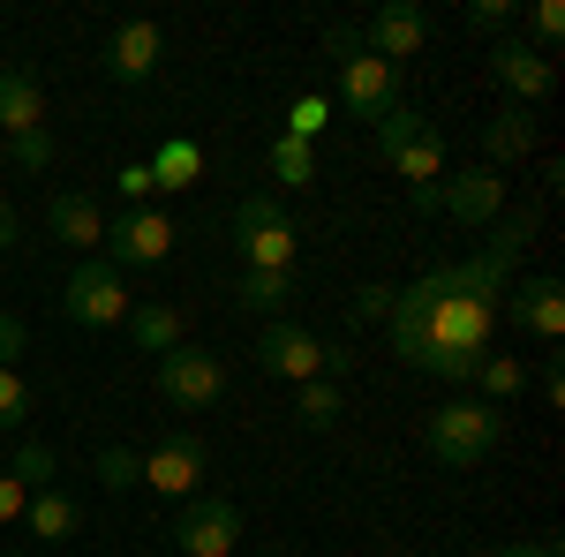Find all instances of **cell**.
<instances>
[{
  "instance_id": "cell-1",
  "label": "cell",
  "mask_w": 565,
  "mask_h": 557,
  "mask_svg": "<svg viewBox=\"0 0 565 557\" xmlns=\"http://www.w3.org/2000/svg\"><path fill=\"white\" fill-rule=\"evenodd\" d=\"M527 234H535V212L498 218V234L482 242L476 257L437 264L415 287H392L385 309V340L407 369H423L437 385H460L476 377V362L490 354V332L505 317V287H513V264H521Z\"/></svg>"
},
{
  "instance_id": "cell-2",
  "label": "cell",
  "mask_w": 565,
  "mask_h": 557,
  "mask_svg": "<svg viewBox=\"0 0 565 557\" xmlns=\"http://www.w3.org/2000/svg\"><path fill=\"white\" fill-rule=\"evenodd\" d=\"M377 159L407 181V204L430 218L437 212V181H445V129L423 121L415 106H392L385 121H377Z\"/></svg>"
},
{
  "instance_id": "cell-3",
  "label": "cell",
  "mask_w": 565,
  "mask_h": 557,
  "mask_svg": "<svg viewBox=\"0 0 565 557\" xmlns=\"http://www.w3.org/2000/svg\"><path fill=\"white\" fill-rule=\"evenodd\" d=\"M324 53H332V68H340V106H348L354 121H385L392 106H399V68H385L370 45H362V23H332L324 31Z\"/></svg>"
},
{
  "instance_id": "cell-4",
  "label": "cell",
  "mask_w": 565,
  "mask_h": 557,
  "mask_svg": "<svg viewBox=\"0 0 565 557\" xmlns=\"http://www.w3.org/2000/svg\"><path fill=\"white\" fill-rule=\"evenodd\" d=\"M498 437H505V415L490 407V399H445L430 422H423V444H430L437 468H476V460H490L498 452Z\"/></svg>"
},
{
  "instance_id": "cell-5",
  "label": "cell",
  "mask_w": 565,
  "mask_h": 557,
  "mask_svg": "<svg viewBox=\"0 0 565 557\" xmlns=\"http://www.w3.org/2000/svg\"><path fill=\"white\" fill-rule=\"evenodd\" d=\"M257 362L264 377H279V385H309V377H348V346L317 340L309 324H295V317H271L257 332Z\"/></svg>"
},
{
  "instance_id": "cell-6",
  "label": "cell",
  "mask_w": 565,
  "mask_h": 557,
  "mask_svg": "<svg viewBox=\"0 0 565 557\" xmlns=\"http://www.w3.org/2000/svg\"><path fill=\"white\" fill-rule=\"evenodd\" d=\"M234 249H242V271H295V249H302V234H295V218L279 212V196H242L234 204Z\"/></svg>"
},
{
  "instance_id": "cell-7",
  "label": "cell",
  "mask_w": 565,
  "mask_h": 557,
  "mask_svg": "<svg viewBox=\"0 0 565 557\" xmlns=\"http://www.w3.org/2000/svg\"><path fill=\"white\" fill-rule=\"evenodd\" d=\"M129 279L114 271L106 257H84L76 271H68V287H61V317L68 324H84V332H114V324H129Z\"/></svg>"
},
{
  "instance_id": "cell-8",
  "label": "cell",
  "mask_w": 565,
  "mask_h": 557,
  "mask_svg": "<svg viewBox=\"0 0 565 557\" xmlns=\"http://www.w3.org/2000/svg\"><path fill=\"white\" fill-rule=\"evenodd\" d=\"M143 460V482L136 490H159V497H204V482H212V444L196 437V429H167L151 452H136Z\"/></svg>"
},
{
  "instance_id": "cell-9",
  "label": "cell",
  "mask_w": 565,
  "mask_h": 557,
  "mask_svg": "<svg viewBox=\"0 0 565 557\" xmlns=\"http://www.w3.org/2000/svg\"><path fill=\"white\" fill-rule=\"evenodd\" d=\"M151 377H159V399L181 407V415H212L218 399H226V362L204 354V346H189V340H181L174 354H159Z\"/></svg>"
},
{
  "instance_id": "cell-10",
  "label": "cell",
  "mask_w": 565,
  "mask_h": 557,
  "mask_svg": "<svg viewBox=\"0 0 565 557\" xmlns=\"http://www.w3.org/2000/svg\"><path fill=\"white\" fill-rule=\"evenodd\" d=\"M98 257L114 264V271H129V264H167L174 257V226L159 204H129V212L106 218V249Z\"/></svg>"
},
{
  "instance_id": "cell-11",
  "label": "cell",
  "mask_w": 565,
  "mask_h": 557,
  "mask_svg": "<svg viewBox=\"0 0 565 557\" xmlns=\"http://www.w3.org/2000/svg\"><path fill=\"white\" fill-rule=\"evenodd\" d=\"M174 543H181V557H234V543H242V505L218 497V490L189 497L181 519H174Z\"/></svg>"
},
{
  "instance_id": "cell-12",
  "label": "cell",
  "mask_w": 565,
  "mask_h": 557,
  "mask_svg": "<svg viewBox=\"0 0 565 557\" xmlns=\"http://www.w3.org/2000/svg\"><path fill=\"white\" fill-rule=\"evenodd\" d=\"M362 45L385 61V68H399V61H415L423 45H430V15H423V0H385L370 23H362Z\"/></svg>"
},
{
  "instance_id": "cell-13",
  "label": "cell",
  "mask_w": 565,
  "mask_h": 557,
  "mask_svg": "<svg viewBox=\"0 0 565 557\" xmlns=\"http://www.w3.org/2000/svg\"><path fill=\"white\" fill-rule=\"evenodd\" d=\"M490 76L505 90V106H535V98H551V84H558L551 53H535V45H521V39L490 45Z\"/></svg>"
},
{
  "instance_id": "cell-14",
  "label": "cell",
  "mask_w": 565,
  "mask_h": 557,
  "mask_svg": "<svg viewBox=\"0 0 565 557\" xmlns=\"http://www.w3.org/2000/svg\"><path fill=\"white\" fill-rule=\"evenodd\" d=\"M106 204L98 196H84V189H61L53 204H45V234L61 242V249H76V257H98L106 249Z\"/></svg>"
},
{
  "instance_id": "cell-15",
  "label": "cell",
  "mask_w": 565,
  "mask_h": 557,
  "mask_svg": "<svg viewBox=\"0 0 565 557\" xmlns=\"http://www.w3.org/2000/svg\"><path fill=\"white\" fill-rule=\"evenodd\" d=\"M437 212L460 218V226H490V218L505 212V181H498L490 167H460V173H445V181H437Z\"/></svg>"
},
{
  "instance_id": "cell-16",
  "label": "cell",
  "mask_w": 565,
  "mask_h": 557,
  "mask_svg": "<svg viewBox=\"0 0 565 557\" xmlns=\"http://www.w3.org/2000/svg\"><path fill=\"white\" fill-rule=\"evenodd\" d=\"M159 61H167V31H159L151 15H136V23H121V31L106 39V76H114V84H151Z\"/></svg>"
},
{
  "instance_id": "cell-17",
  "label": "cell",
  "mask_w": 565,
  "mask_h": 557,
  "mask_svg": "<svg viewBox=\"0 0 565 557\" xmlns=\"http://www.w3.org/2000/svg\"><path fill=\"white\" fill-rule=\"evenodd\" d=\"M505 309H513V324L535 332V340H558L565 332V287L558 279H521V287H505Z\"/></svg>"
},
{
  "instance_id": "cell-18",
  "label": "cell",
  "mask_w": 565,
  "mask_h": 557,
  "mask_svg": "<svg viewBox=\"0 0 565 557\" xmlns=\"http://www.w3.org/2000/svg\"><path fill=\"white\" fill-rule=\"evenodd\" d=\"M482 151H490V173L527 159V151H535V114H527V106H498V114L482 121Z\"/></svg>"
},
{
  "instance_id": "cell-19",
  "label": "cell",
  "mask_w": 565,
  "mask_h": 557,
  "mask_svg": "<svg viewBox=\"0 0 565 557\" xmlns=\"http://www.w3.org/2000/svg\"><path fill=\"white\" fill-rule=\"evenodd\" d=\"M23 129H45V90L23 68H0V136H23Z\"/></svg>"
},
{
  "instance_id": "cell-20",
  "label": "cell",
  "mask_w": 565,
  "mask_h": 557,
  "mask_svg": "<svg viewBox=\"0 0 565 557\" xmlns=\"http://www.w3.org/2000/svg\"><path fill=\"white\" fill-rule=\"evenodd\" d=\"M23 527H31V543H68V535L84 527V505H76L68 490H31V505H23Z\"/></svg>"
},
{
  "instance_id": "cell-21",
  "label": "cell",
  "mask_w": 565,
  "mask_h": 557,
  "mask_svg": "<svg viewBox=\"0 0 565 557\" xmlns=\"http://www.w3.org/2000/svg\"><path fill=\"white\" fill-rule=\"evenodd\" d=\"M121 332H129V340L159 362V354H174V346H181V309H167V301H136Z\"/></svg>"
},
{
  "instance_id": "cell-22",
  "label": "cell",
  "mask_w": 565,
  "mask_h": 557,
  "mask_svg": "<svg viewBox=\"0 0 565 557\" xmlns=\"http://www.w3.org/2000/svg\"><path fill=\"white\" fill-rule=\"evenodd\" d=\"M151 181H159V196H174V189H196V173H204V151L189 143V136H167L159 143V159H143Z\"/></svg>"
},
{
  "instance_id": "cell-23",
  "label": "cell",
  "mask_w": 565,
  "mask_h": 557,
  "mask_svg": "<svg viewBox=\"0 0 565 557\" xmlns=\"http://www.w3.org/2000/svg\"><path fill=\"white\" fill-rule=\"evenodd\" d=\"M234 301H242L249 317H287V301H295V271H242V279H234Z\"/></svg>"
},
{
  "instance_id": "cell-24",
  "label": "cell",
  "mask_w": 565,
  "mask_h": 557,
  "mask_svg": "<svg viewBox=\"0 0 565 557\" xmlns=\"http://www.w3.org/2000/svg\"><path fill=\"white\" fill-rule=\"evenodd\" d=\"M295 422L302 429H332L340 422V377H309V385H295Z\"/></svg>"
},
{
  "instance_id": "cell-25",
  "label": "cell",
  "mask_w": 565,
  "mask_h": 557,
  "mask_svg": "<svg viewBox=\"0 0 565 557\" xmlns=\"http://www.w3.org/2000/svg\"><path fill=\"white\" fill-rule=\"evenodd\" d=\"M468 385H482V399L498 407V399H513V392L527 385V362H513V354H498V346H490V354L476 362V377H468Z\"/></svg>"
},
{
  "instance_id": "cell-26",
  "label": "cell",
  "mask_w": 565,
  "mask_h": 557,
  "mask_svg": "<svg viewBox=\"0 0 565 557\" xmlns=\"http://www.w3.org/2000/svg\"><path fill=\"white\" fill-rule=\"evenodd\" d=\"M31 415H39V392H31V377L0 362V437H15V429L31 422Z\"/></svg>"
},
{
  "instance_id": "cell-27",
  "label": "cell",
  "mask_w": 565,
  "mask_h": 557,
  "mask_svg": "<svg viewBox=\"0 0 565 557\" xmlns=\"http://www.w3.org/2000/svg\"><path fill=\"white\" fill-rule=\"evenodd\" d=\"M271 181H279V189H309V181H317V151L295 143V136H271Z\"/></svg>"
},
{
  "instance_id": "cell-28",
  "label": "cell",
  "mask_w": 565,
  "mask_h": 557,
  "mask_svg": "<svg viewBox=\"0 0 565 557\" xmlns=\"http://www.w3.org/2000/svg\"><path fill=\"white\" fill-rule=\"evenodd\" d=\"M90 474H98V490H136L143 482V460H136L129 444H98L90 452Z\"/></svg>"
},
{
  "instance_id": "cell-29",
  "label": "cell",
  "mask_w": 565,
  "mask_h": 557,
  "mask_svg": "<svg viewBox=\"0 0 565 557\" xmlns=\"http://www.w3.org/2000/svg\"><path fill=\"white\" fill-rule=\"evenodd\" d=\"M53 468H61V460H53V444H39V437H23L15 460H8V474H15L23 490H53Z\"/></svg>"
},
{
  "instance_id": "cell-30",
  "label": "cell",
  "mask_w": 565,
  "mask_h": 557,
  "mask_svg": "<svg viewBox=\"0 0 565 557\" xmlns=\"http://www.w3.org/2000/svg\"><path fill=\"white\" fill-rule=\"evenodd\" d=\"M324 129H332V98H324V90L295 98V114H287V136H295V143H317Z\"/></svg>"
},
{
  "instance_id": "cell-31",
  "label": "cell",
  "mask_w": 565,
  "mask_h": 557,
  "mask_svg": "<svg viewBox=\"0 0 565 557\" xmlns=\"http://www.w3.org/2000/svg\"><path fill=\"white\" fill-rule=\"evenodd\" d=\"M8 159H15L23 173H45V167H53V136H45V129H23V136H8Z\"/></svg>"
},
{
  "instance_id": "cell-32",
  "label": "cell",
  "mask_w": 565,
  "mask_h": 557,
  "mask_svg": "<svg viewBox=\"0 0 565 557\" xmlns=\"http://www.w3.org/2000/svg\"><path fill=\"white\" fill-rule=\"evenodd\" d=\"M527 31H535V53L558 45L565 39V0H535V8H527Z\"/></svg>"
},
{
  "instance_id": "cell-33",
  "label": "cell",
  "mask_w": 565,
  "mask_h": 557,
  "mask_svg": "<svg viewBox=\"0 0 565 557\" xmlns=\"http://www.w3.org/2000/svg\"><path fill=\"white\" fill-rule=\"evenodd\" d=\"M114 189H121L129 204H151V196H159V181H151V167H143V159H129V167L114 173Z\"/></svg>"
},
{
  "instance_id": "cell-34",
  "label": "cell",
  "mask_w": 565,
  "mask_h": 557,
  "mask_svg": "<svg viewBox=\"0 0 565 557\" xmlns=\"http://www.w3.org/2000/svg\"><path fill=\"white\" fill-rule=\"evenodd\" d=\"M23 505H31V490H23L15 474L0 468V527H15V519H23Z\"/></svg>"
},
{
  "instance_id": "cell-35",
  "label": "cell",
  "mask_w": 565,
  "mask_h": 557,
  "mask_svg": "<svg viewBox=\"0 0 565 557\" xmlns=\"http://www.w3.org/2000/svg\"><path fill=\"white\" fill-rule=\"evenodd\" d=\"M385 309H392V287H377V279L354 294V317H362V324H385Z\"/></svg>"
},
{
  "instance_id": "cell-36",
  "label": "cell",
  "mask_w": 565,
  "mask_h": 557,
  "mask_svg": "<svg viewBox=\"0 0 565 557\" xmlns=\"http://www.w3.org/2000/svg\"><path fill=\"white\" fill-rule=\"evenodd\" d=\"M468 23H476V31H505V23H513V8H505V0H476V8H468Z\"/></svg>"
},
{
  "instance_id": "cell-37",
  "label": "cell",
  "mask_w": 565,
  "mask_h": 557,
  "mask_svg": "<svg viewBox=\"0 0 565 557\" xmlns=\"http://www.w3.org/2000/svg\"><path fill=\"white\" fill-rule=\"evenodd\" d=\"M15 354H23V317H0V362L15 369Z\"/></svg>"
},
{
  "instance_id": "cell-38",
  "label": "cell",
  "mask_w": 565,
  "mask_h": 557,
  "mask_svg": "<svg viewBox=\"0 0 565 557\" xmlns=\"http://www.w3.org/2000/svg\"><path fill=\"white\" fill-rule=\"evenodd\" d=\"M15 242H23V218H15V204H0V257H8Z\"/></svg>"
},
{
  "instance_id": "cell-39",
  "label": "cell",
  "mask_w": 565,
  "mask_h": 557,
  "mask_svg": "<svg viewBox=\"0 0 565 557\" xmlns=\"http://www.w3.org/2000/svg\"><path fill=\"white\" fill-rule=\"evenodd\" d=\"M543 399H551V407L565 399V369H558V362H543Z\"/></svg>"
},
{
  "instance_id": "cell-40",
  "label": "cell",
  "mask_w": 565,
  "mask_h": 557,
  "mask_svg": "<svg viewBox=\"0 0 565 557\" xmlns=\"http://www.w3.org/2000/svg\"><path fill=\"white\" fill-rule=\"evenodd\" d=\"M498 557H558V543H505Z\"/></svg>"
},
{
  "instance_id": "cell-41",
  "label": "cell",
  "mask_w": 565,
  "mask_h": 557,
  "mask_svg": "<svg viewBox=\"0 0 565 557\" xmlns=\"http://www.w3.org/2000/svg\"><path fill=\"white\" fill-rule=\"evenodd\" d=\"M8 557H31V550H8Z\"/></svg>"
}]
</instances>
